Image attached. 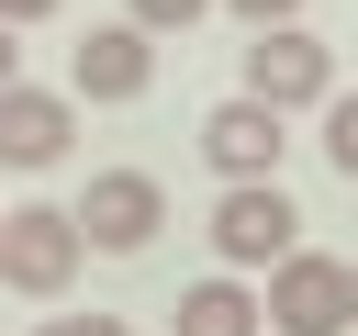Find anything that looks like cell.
<instances>
[{"label":"cell","mask_w":358,"mask_h":336,"mask_svg":"<svg viewBox=\"0 0 358 336\" xmlns=\"http://www.w3.org/2000/svg\"><path fill=\"white\" fill-rule=\"evenodd\" d=\"M78 258H90V235H78V202H22V213L0 224V280H11L22 302H67Z\"/></svg>","instance_id":"cell-1"},{"label":"cell","mask_w":358,"mask_h":336,"mask_svg":"<svg viewBox=\"0 0 358 336\" xmlns=\"http://www.w3.org/2000/svg\"><path fill=\"white\" fill-rule=\"evenodd\" d=\"M268 336H347L358 325V280H347V258H313V246H291L280 269H268Z\"/></svg>","instance_id":"cell-2"},{"label":"cell","mask_w":358,"mask_h":336,"mask_svg":"<svg viewBox=\"0 0 358 336\" xmlns=\"http://www.w3.org/2000/svg\"><path fill=\"white\" fill-rule=\"evenodd\" d=\"M291 246H302L291 190H280V179H224V202H213V258H224V269H280Z\"/></svg>","instance_id":"cell-3"},{"label":"cell","mask_w":358,"mask_h":336,"mask_svg":"<svg viewBox=\"0 0 358 336\" xmlns=\"http://www.w3.org/2000/svg\"><path fill=\"white\" fill-rule=\"evenodd\" d=\"M246 90L280 101V112H324V101H336V45H313L302 22H257V45H246Z\"/></svg>","instance_id":"cell-4"},{"label":"cell","mask_w":358,"mask_h":336,"mask_svg":"<svg viewBox=\"0 0 358 336\" xmlns=\"http://www.w3.org/2000/svg\"><path fill=\"white\" fill-rule=\"evenodd\" d=\"M157 224H168V190H157L145 168H101V179L78 190V235H90L101 258H145Z\"/></svg>","instance_id":"cell-5"},{"label":"cell","mask_w":358,"mask_h":336,"mask_svg":"<svg viewBox=\"0 0 358 336\" xmlns=\"http://www.w3.org/2000/svg\"><path fill=\"white\" fill-rule=\"evenodd\" d=\"M145 78H157V34H145L134 11H123V22H90V34L67 45V90H78V101H134Z\"/></svg>","instance_id":"cell-6"},{"label":"cell","mask_w":358,"mask_h":336,"mask_svg":"<svg viewBox=\"0 0 358 336\" xmlns=\"http://www.w3.org/2000/svg\"><path fill=\"white\" fill-rule=\"evenodd\" d=\"M280 123H291L280 101L235 90V101H213V112H201V157H213L224 179H280V146H291Z\"/></svg>","instance_id":"cell-7"},{"label":"cell","mask_w":358,"mask_h":336,"mask_svg":"<svg viewBox=\"0 0 358 336\" xmlns=\"http://www.w3.org/2000/svg\"><path fill=\"white\" fill-rule=\"evenodd\" d=\"M78 134V90H0V168H56Z\"/></svg>","instance_id":"cell-8"},{"label":"cell","mask_w":358,"mask_h":336,"mask_svg":"<svg viewBox=\"0 0 358 336\" xmlns=\"http://www.w3.org/2000/svg\"><path fill=\"white\" fill-rule=\"evenodd\" d=\"M179 336H268V302L235 280V269H213V280H190L179 291V314H168Z\"/></svg>","instance_id":"cell-9"},{"label":"cell","mask_w":358,"mask_h":336,"mask_svg":"<svg viewBox=\"0 0 358 336\" xmlns=\"http://www.w3.org/2000/svg\"><path fill=\"white\" fill-rule=\"evenodd\" d=\"M324 168L358 190V90H336V101H324Z\"/></svg>","instance_id":"cell-10"},{"label":"cell","mask_w":358,"mask_h":336,"mask_svg":"<svg viewBox=\"0 0 358 336\" xmlns=\"http://www.w3.org/2000/svg\"><path fill=\"white\" fill-rule=\"evenodd\" d=\"M123 11H134V22H145V34H190V22H201V11H213V0H123Z\"/></svg>","instance_id":"cell-11"},{"label":"cell","mask_w":358,"mask_h":336,"mask_svg":"<svg viewBox=\"0 0 358 336\" xmlns=\"http://www.w3.org/2000/svg\"><path fill=\"white\" fill-rule=\"evenodd\" d=\"M34 336H123V314H45Z\"/></svg>","instance_id":"cell-12"},{"label":"cell","mask_w":358,"mask_h":336,"mask_svg":"<svg viewBox=\"0 0 358 336\" xmlns=\"http://www.w3.org/2000/svg\"><path fill=\"white\" fill-rule=\"evenodd\" d=\"M235 22H302V0H224Z\"/></svg>","instance_id":"cell-13"},{"label":"cell","mask_w":358,"mask_h":336,"mask_svg":"<svg viewBox=\"0 0 358 336\" xmlns=\"http://www.w3.org/2000/svg\"><path fill=\"white\" fill-rule=\"evenodd\" d=\"M11 34H22V22H0V90L22 78V45H11Z\"/></svg>","instance_id":"cell-14"},{"label":"cell","mask_w":358,"mask_h":336,"mask_svg":"<svg viewBox=\"0 0 358 336\" xmlns=\"http://www.w3.org/2000/svg\"><path fill=\"white\" fill-rule=\"evenodd\" d=\"M45 11H56V0H0V22H45Z\"/></svg>","instance_id":"cell-15"},{"label":"cell","mask_w":358,"mask_h":336,"mask_svg":"<svg viewBox=\"0 0 358 336\" xmlns=\"http://www.w3.org/2000/svg\"><path fill=\"white\" fill-rule=\"evenodd\" d=\"M347 280H358V258H347Z\"/></svg>","instance_id":"cell-16"},{"label":"cell","mask_w":358,"mask_h":336,"mask_svg":"<svg viewBox=\"0 0 358 336\" xmlns=\"http://www.w3.org/2000/svg\"><path fill=\"white\" fill-rule=\"evenodd\" d=\"M0 224H11V213H0Z\"/></svg>","instance_id":"cell-17"}]
</instances>
